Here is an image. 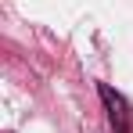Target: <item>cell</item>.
Instances as JSON below:
<instances>
[{"label":"cell","instance_id":"1","mask_svg":"<svg viewBox=\"0 0 133 133\" xmlns=\"http://www.w3.org/2000/svg\"><path fill=\"white\" fill-rule=\"evenodd\" d=\"M101 97H104V104H108V119L115 133H133V119H130V108H126V101L119 97V94H111L108 87H101Z\"/></svg>","mask_w":133,"mask_h":133}]
</instances>
